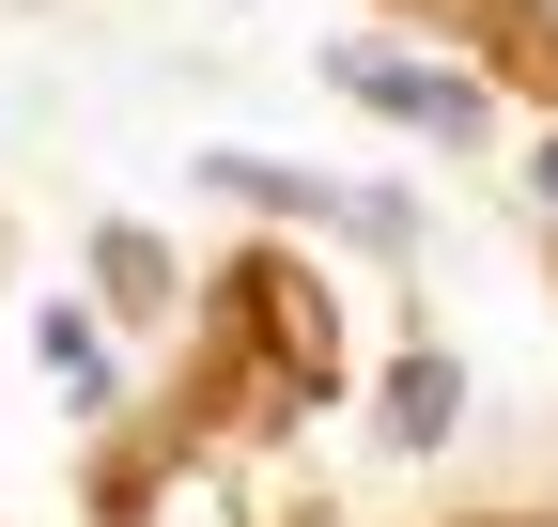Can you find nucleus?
Instances as JSON below:
<instances>
[{"instance_id": "f257e3e1", "label": "nucleus", "mask_w": 558, "mask_h": 527, "mask_svg": "<svg viewBox=\"0 0 558 527\" xmlns=\"http://www.w3.org/2000/svg\"><path fill=\"white\" fill-rule=\"evenodd\" d=\"M326 78L357 94V109H403V124H435V140H465V124H481V94H465V78H435V62H403V47H341Z\"/></svg>"}, {"instance_id": "7ed1b4c3", "label": "nucleus", "mask_w": 558, "mask_h": 527, "mask_svg": "<svg viewBox=\"0 0 558 527\" xmlns=\"http://www.w3.org/2000/svg\"><path fill=\"white\" fill-rule=\"evenodd\" d=\"M450 419H465V372H450V357H403V388H388V434H403V450H435Z\"/></svg>"}, {"instance_id": "20e7f679", "label": "nucleus", "mask_w": 558, "mask_h": 527, "mask_svg": "<svg viewBox=\"0 0 558 527\" xmlns=\"http://www.w3.org/2000/svg\"><path fill=\"white\" fill-rule=\"evenodd\" d=\"M527 186H543V218H558V140H543V156H527Z\"/></svg>"}, {"instance_id": "f03ea898", "label": "nucleus", "mask_w": 558, "mask_h": 527, "mask_svg": "<svg viewBox=\"0 0 558 527\" xmlns=\"http://www.w3.org/2000/svg\"><path fill=\"white\" fill-rule=\"evenodd\" d=\"M32 357L62 372V404H78V419L109 404V342H94V310H62V295H47V310H32Z\"/></svg>"}]
</instances>
